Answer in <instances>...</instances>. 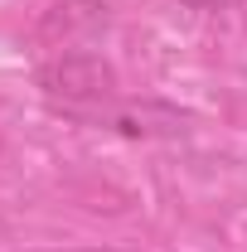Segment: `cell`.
<instances>
[{"mask_svg": "<svg viewBox=\"0 0 247 252\" xmlns=\"http://www.w3.org/2000/svg\"><path fill=\"white\" fill-rule=\"evenodd\" d=\"M68 252H126V248H68Z\"/></svg>", "mask_w": 247, "mask_h": 252, "instance_id": "cell-5", "label": "cell"}, {"mask_svg": "<svg viewBox=\"0 0 247 252\" xmlns=\"http://www.w3.org/2000/svg\"><path fill=\"white\" fill-rule=\"evenodd\" d=\"M185 10H204V15H214V10H233L238 0H180Z\"/></svg>", "mask_w": 247, "mask_h": 252, "instance_id": "cell-4", "label": "cell"}, {"mask_svg": "<svg viewBox=\"0 0 247 252\" xmlns=\"http://www.w3.org/2000/svg\"><path fill=\"white\" fill-rule=\"evenodd\" d=\"M78 122L88 126H102V131H117L126 141H175V136H189L194 131V117L180 112V107H170V102H117V107H78L73 112Z\"/></svg>", "mask_w": 247, "mask_h": 252, "instance_id": "cell-2", "label": "cell"}, {"mask_svg": "<svg viewBox=\"0 0 247 252\" xmlns=\"http://www.w3.org/2000/svg\"><path fill=\"white\" fill-rule=\"evenodd\" d=\"M112 25V5L107 0H59L44 10L39 20V39L49 44H73V39H93Z\"/></svg>", "mask_w": 247, "mask_h": 252, "instance_id": "cell-3", "label": "cell"}, {"mask_svg": "<svg viewBox=\"0 0 247 252\" xmlns=\"http://www.w3.org/2000/svg\"><path fill=\"white\" fill-rule=\"evenodd\" d=\"M34 88L49 102H63L68 112H78V107L112 102L117 88H122V78H117L112 59H102L93 49H73V54H54V59L39 63L34 68Z\"/></svg>", "mask_w": 247, "mask_h": 252, "instance_id": "cell-1", "label": "cell"}]
</instances>
